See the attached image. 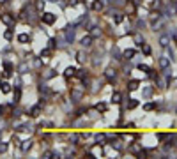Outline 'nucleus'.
I'll return each mask as SVG.
<instances>
[{
  "label": "nucleus",
  "instance_id": "obj_1",
  "mask_svg": "<svg viewBox=\"0 0 177 159\" xmlns=\"http://www.w3.org/2000/svg\"><path fill=\"white\" fill-rule=\"evenodd\" d=\"M69 96H71V101H75V103H78V101L83 99V96H85V88H71V92H69Z\"/></svg>",
  "mask_w": 177,
  "mask_h": 159
},
{
  "label": "nucleus",
  "instance_id": "obj_2",
  "mask_svg": "<svg viewBox=\"0 0 177 159\" xmlns=\"http://www.w3.org/2000/svg\"><path fill=\"white\" fill-rule=\"evenodd\" d=\"M41 111H43V103H37V104H34L28 111H27V115L28 117H32V119H36V117H39Z\"/></svg>",
  "mask_w": 177,
  "mask_h": 159
},
{
  "label": "nucleus",
  "instance_id": "obj_3",
  "mask_svg": "<svg viewBox=\"0 0 177 159\" xmlns=\"http://www.w3.org/2000/svg\"><path fill=\"white\" fill-rule=\"evenodd\" d=\"M0 21H2V23H5L7 27H13V25L16 23V18H14L11 13H4V14H0Z\"/></svg>",
  "mask_w": 177,
  "mask_h": 159
},
{
  "label": "nucleus",
  "instance_id": "obj_4",
  "mask_svg": "<svg viewBox=\"0 0 177 159\" xmlns=\"http://www.w3.org/2000/svg\"><path fill=\"white\" fill-rule=\"evenodd\" d=\"M41 21H43L44 25H53V23L57 21V16H55L53 13H43V16H41Z\"/></svg>",
  "mask_w": 177,
  "mask_h": 159
},
{
  "label": "nucleus",
  "instance_id": "obj_5",
  "mask_svg": "<svg viewBox=\"0 0 177 159\" xmlns=\"http://www.w3.org/2000/svg\"><path fill=\"white\" fill-rule=\"evenodd\" d=\"M105 80H106L108 83H114V81L117 80V71H115L114 67H108V69L105 71Z\"/></svg>",
  "mask_w": 177,
  "mask_h": 159
},
{
  "label": "nucleus",
  "instance_id": "obj_6",
  "mask_svg": "<svg viewBox=\"0 0 177 159\" xmlns=\"http://www.w3.org/2000/svg\"><path fill=\"white\" fill-rule=\"evenodd\" d=\"M32 147H34V141L32 140H23V141H20V150L23 154H27Z\"/></svg>",
  "mask_w": 177,
  "mask_h": 159
},
{
  "label": "nucleus",
  "instance_id": "obj_7",
  "mask_svg": "<svg viewBox=\"0 0 177 159\" xmlns=\"http://www.w3.org/2000/svg\"><path fill=\"white\" fill-rule=\"evenodd\" d=\"M90 9H92V11H96V13H101V11L105 9V0H92Z\"/></svg>",
  "mask_w": 177,
  "mask_h": 159
},
{
  "label": "nucleus",
  "instance_id": "obj_8",
  "mask_svg": "<svg viewBox=\"0 0 177 159\" xmlns=\"http://www.w3.org/2000/svg\"><path fill=\"white\" fill-rule=\"evenodd\" d=\"M92 42H94V37H92L90 34L80 39V44H81V48H90V46H92Z\"/></svg>",
  "mask_w": 177,
  "mask_h": 159
},
{
  "label": "nucleus",
  "instance_id": "obj_9",
  "mask_svg": "<svg viewBox=\"0 0 177 159\" xmlns=\"http://www.w3.org/2000/svg\"><path fill=\"white\" fill-rule=\"evenodd\" d=\"M0 90H2V94H9V92H13L11 83L5 81V80H0Z\"/></svg>",
  "mask_w": 177,
  "mask_h": 159
},
{
  "label": "nucleus",
  "instance_id": "obj_10",
  "mask_svg": "<svg viewBox=\"0 0 177 159\" xmlns=\"http://www.w3.org/2000/svg\"><path fill=\"white\" fill-rule=\"evenodd\" d=\"M73 76H76V67H73V65H69V67H66V71H64V78H73Z\"/></svg>",
  "mask_w": 177,
  "mask_h": 159
},
{
  "label": "nucleus",
  "instance_id": "obj_11",
  "mask_svg": "<svg viewBox=\"0 0 177 159\" xmlns=\"http://www.w3.org/2000/svg\"><path fill=\"white\" fill-rule=\"evenodd\" d=\"M64 32H66V42H67V44H71V42L75 41V30H73V27H71V30H69V28H66Z\"/></svg>",
  "mask_w": 177,
  "mask_h": 159
},
{
  "label": "nucleus",
  "instance_id": "obj_12",
  "mask_svg": "<svg viewBox=\"0 0 177 159\" xmlns=\"http://www.w3.org/2000/svg\"><path fill=\"white\" fill-rule=\"evenodd\" d=\"M140 150H142V143H133V145L128 147V152H131V154H135V156H138Z\"/></svg>",
  "mask_w": 177,
  "mask_h": 159
},
{
  "label": "nucleus",
  "instance_id": "obj_13",
  "mask_svg": "<svg viewBox=\"0 0 177 159\" xmlns=\"http://www.w3.org/2000/svg\"><path fill=\"white\" fill-rule=\"evenodd\" d=\"M168 44H170V36H161L159 37V46L161 48H168Z\"/></svg>",
  "mask_w": 177,
  "mask_h": 159
},
{
  "label": "nucleus",
  "instance_id": "obj_14",
  "mask_svg": "<svg viewBox=\"0 0 177 159\" xmlns=\"http://www.w3.org/2000/svg\"><path fill=\"white\" fill-rule=\"evenodd\" d=\"M112 103H114V104H120V103H122V94H120V92H114V94H112Z\"/></svg>",
  "mask_w": 177,
  "mask_h": 159
},
{
  "label": "nucleus",
  "instance_id": "obj_15",
  "mask_svg": "<svg viewBox=\"0 0 177 159\" xmlns=\"http://www.w3.org/2000/svg\"><path fill=\"white\" fill-rule=\"evenodd\" d=\"M135 55H137V51H135V50H126V51L122 53V59H126V60H131L133 57H135Z\"/></svg>",
  "mask_w": 177,
  "mask_h": 159
},
{
  "label": "nucleus",
  "instance_id": "obj_16",
  "mask_svg": "<svg viewBox=\"0 0 177 159\" xmlns=\"http://www.w3.org/2000/svg\"><path fill=\"white\" fill-rule=\"evenodd\" d=\"M16 39H18V42L25 44V42H28V41H30V34H20V36H18Z\"/></svg>",
  "mask_w": 177,
  "mask_h": 159
},
{
  "label": "nucleus",
  "instance_id": "obj_17",
  "mask_svg": "<svg viewBox=\"0 0 177 159\" xmlns=\"http://www.w3.org/2000/svg\"><path fill=\"white\" fill-rule=\"evenodd\" d=\"M168 65H170V59H167V57H161L159 59V67L161 69H167Z\"/></svg>",
  "mask_w": 177,
  "mask_h": 159
},
{
  "label": "nucleus",
  "instance_id": "obj_18",
  "mask_svg": "<svg viewBox=\"0 0 177 159\" xmlns=\"http://www.w3.org/2000/svg\"><path fill=\"white\" fill-rule=\"evenodd\" d=\"M138 85H140V81H138V80H131V81L128 83V90H137Z\"/></svg>",
  "mask_w": 177,
  "mask_h": 159
},
{
  "label": "nucleus",
  "instance_id": "obj_19",
  "mask_svg": "<svg viewBox=\"0 0 177 159\" xmlns=\"http://www.w3.org/2000/svg\"><path fill=\"white\" fill-rule=\"evenodd\" d=\"M133 39H135V44H137V46H142V44H143V36H142V34H135Z\"/></svg>",
  "mask_w": 177,
  "mask_h": 159
},
{
  "label": "nucleus",
  "instance_id": "obj_20",
  "mask_svg": "<svg viewBox=\"0 0 177 159\" xmlns=\"http://www.w3.org/2000/svg\"><path fill=\"white\" fill-rule=\"evenodd\" d=\"M137 106H138V99H129V103L126 104V108H128V110H135Z\"/></svg>",
  "mask_w": 177,
  "mask_h": 159
},
{
  "label": "nucleus",
  "instance_id": "obj_21",
  "mask_svg": "<svg viewBox=\"0 0 177 159\" xmlns=\"http://www.w3.org/2000/svg\"><path fill=\"white\" fill-rule=\"evenodd\" d=\"M110 145H112V147H114L115 150H119V152H122V149H124L120 141H110Z\"/></svg>",
  "mask_w": 177,
  "mask_h": 159
},
{
  "label": "nucleus",
  "instance_id": "obj_22",
  "mask_svg": "<svg viewBox=\"0 0 177 159\" xmlns=\"http://www.w3.org/2000/svg\"><path fill=\"white\" fill-rule=\"evenodd\" d=\"M140 48H142V51H143L145 55H151V51H152V50H151V46H149V44H145V42H143Z\"/></svg>",
  "mask_w": 177,
  "mask_h": 159
},
{
  "label": "nucleus",
  "instance_id": "obj_23",
  "mask_svg": "<svg viewBox=\"0 0 177 159\" xmlns=\"http://www.w3.org/2000/svg\"><path fill=\"white\" fill-rule=\"evenodd\" d=\"M152 90H154V87H145V88H143V96H145V97H151V96H152Z\"/></svg>",
  "mask_w": 177,
  "mask_h": 159
},
{
  "label": "nucleus",
  "instance_id": "obj_24",
  "mask_svg": "<svg viewBox=\"0 0 177 159\" xmlns=\"http://www.w3.org/2000/svg\"><path fill=\"white\" fill-rule=\"evenodd\" d=\"M13 36H14V34H13V30H11V28L4 32V37H5V41H13Z\"/></svg>",
  "mask_w": 177,
  "mask_h": 159
},
{
  "label": "nucleus",
  "instance_id": "obj_25",
  "mask_svg": "<svg viewBox=\"0 0 177 159\" xmlns=\"http://www.w3.org/2000/svg\"><path fill=\"white\" fill-rule=\"evenodd\" d=\"M48 48H50V50H55V48H57V39H55V37H52V39L48 41Z\"/></svg>",
  "mask_w": 177,
  "mask_h": 159
},
{
  "label": "nucleus",
  "instance_id": "obj_26",
  "mask_svg": "<svg viewBox=\"0 0 177 159\" xmlns=\"http://www.w3.org/2000/svg\"><path fill=\"white\" fill-rule=\"evenodd\" d=\"M96 110L101 111V113H105V111H106V104H105V103H98V104H96Z\"/></svg>",
  "mask_w": 177,
  "mask_h": 159
},
{
  "label": "nucleus",
  "instance_id": "obj_27",
  "mask_svg": "<svg viewBox=\"0 0 177 159\" xmlns=\"http://www.w3.org/2000/svg\"><path fill=\"white\" fill-rule=\"evenodd\" d=\"M154 108H156V103H147V104L143 106L145 111H151V110H154Z\"/></svg>",
  "mask_w": 177,
  "mask_h": 159
},
{
  "label": "nucleus",
  "instance_id": "obj_28",
  "mask_svg": "<svg viewBox=\"0 0 177 159\" xmlns=\"http://www.w3.org/2000/svg\"><path fill=\"white\" fill-rule=\"evenodd\" d=\"M57 73L53 71V69H50V71H46V74H44V80H50V78H53Z\"/></svg>",
  "mask_w": 177,
  "mask_h": 159
},
{
  "label": "nucleus",
  "instance_id": "obj_29",
  "mask_svg": "<svg viewBox=\"0 0 177 159\" xmlns=\"http://www.w3.org/2000/svg\"><path fill=\"white\" fill-rule=\"evenodd\" d=\"M138 69H140V71H145V73H151V71H152V69H151L149 65H145V64H140Z\"/></svg>",
  "mask_w": 177,
  "mask_h": 159
},
{
  "label": "nucleus",
  "instance_id": "obj_30",
  "mask_svg": "<svg viewBox=\"0 0 177 159\" xmlns=\"http://www.w3.org/2000/svg\"><path fill=\"white\" fill-rule=\"evenodd\" d=\"M156 138L158 140H167V138H168V134H165V133H158Z\"/></svg>",
  "mask_w": 177,
  "mask_h": 159
},
{
  "label": "nucleus",
  "instance_id": "obj_31",
  "mask_svg": "<svg viewBox=\"0 0 177 159\" xmlns=\"http://www.w3.org/2000/svg\"><path fill=\"white\" fill-rule=\"evenodd\" d=\"M122 20H124V16H122V14H115V18H114V21H115V23H120Z\"/></svg>",
  "mask_w": 177,
  "mask_h": 159
},
{
  "label": "nucleus",
  "instance_id": "obj_32",
  "mask_svg": "<svg viewBox=\"0 0 177 159\" xmlns=\"http://www.w3.org/2000/svg\"><path fill=\"white\" fill-rule=\"evenodd\" d=\"M105 138H106V134H103V133H101V134H99V133L96 134V140H98V141H103Z\"/></svg>",
  "mask_w": 177,
  "mask_h": 159
},
{
  "label": "nucleus",
  "instance_id": "obj_33",
  "mask_svg": "<svg viewBox=\"0 0 177 159\" xmlns=\"http://www.w3.org/2000/svg\"><path fill=\"white\" fill-rule=\"evenodd\" d=\"M11 143H14V145H20V140H18V136H13Z\"/></svg>",
  "mask_w": 177,
  "mask_h": 159
},
{
  "label": "nucleus",
  "instance_id": "obj_34",
  "mask_svg": "<svg viewBox=\"0 0 177 159\" xmlns=\"http://www.w3.org/2000/svg\"><path fill=\"white\" fill-rule=\"evenodd\" d=\"M43 7H44V0H39V2H37V9H43Z\"/></svg>",
  "mask_w": 177,
  "mask_h": 159
},
{
  "label": "nucleus",
  "instance_id": "obj_35",
  "mask_svg": "<svg viewBox=\"0 0 177 159\" xmlns=\"http://www.w3.org/2000/svg\"><path fill=\"white\" fill-rule=\"evenodd\" d=\"M140 4H142V0H133V5L135 7H140Z\"/></svg>",
  "mask_w": 177,
  "mask_h": 159
},
{
  "label": "nucleus",
  "instance_id": "obj_36",
  "mask_svg": "<svg viewBox=\"0 0 177 159\" xmlns=\"http://www.w3.org/2000/svg\"><path fill=\"white\" fill-rule=\"evenodd\" d=\"M7 2H9V0H0V5H5Z\"/></svg>",
  "mask_w": 177,
  "mask_h": 159
},
{
  "label": "nucleus",
  "instance_id": "obj_37",
  "mask_svg": "<svg viewBox=\"0 0 177 159\" xmlns=\"http://www.w3.org/2000/svg\"><path fill=\"white\" fill-rule=\"evenodd\" d=\"M0 138H2V131H0Z\"/></svg>",
  "mask_w": 177,
  "mask_h": 159
},
{
  "label": "nucleus",
  "instance_id": "obj_38",
  "mask_svg": "<svg viewBox=\"0 0 177 159\" xmlns=\"http://www.w3.org/2000/svg\"><path fill=\"white\" fill-rule=\"evenodd\" d=\"M176 113H177V106H176Z\"/></svg>",
  "mask_w": 177,
  "mask_h": 159
},
{
  "label": "nucleus",
  "instance_id": "obj_39",
  "mask_svg": "<svg viewBox=\"0 0 177 159\" xmlns=\"http://www.w3.org/2000/svg\"><path fill=\"white\" fill-rule=\"evenodd\" d=\"M176 5H177V4H176Z\"/></svg>",
  "mask_w": 177,
  "mask_h": 159
}]
</instances>
